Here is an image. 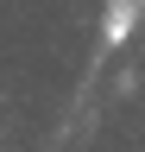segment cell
Segmentation results:
<instances>
[{
    "label": "cell",
    "instance_id": "6da1fadb",
    "mask_svg": "<svg viewBox=\"0 0 145 152\" xmlns=\"http://www.w3.org/2000/svg\"><path fill=\"white\" fill-rule=\"evenodd\" d=\"M101 38H107V45H126V38H133V0H114V7H107Z\"/></svg>",
    "mask_w": 145,
    "mask_h": 152
}]
</instances>
